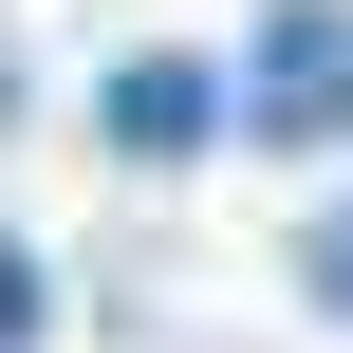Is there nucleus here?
<instances>
[{
  "label": "nucleus",
  "instance_id": "3",
  "mask_svg": "<svg viewBox=\"0 0 353 353\" xmlns=\"http://www.w3.org/2000/svg\"><path fill=\"white\" fill-rule=\"evenodd\" d=\"M37 335H56V261L0 223V353H37Z\"/></svg>",
  "mask_w": 353,
  "mask_h": 353
},
{
  "label": "nucleus",
  "instance_id": "1",
  "mask_svg": "<svg viewBox=\"0 0 353 353\" xmlns=\"http://www.w3.org/2000/svg\"><path fill=\"white\" fill-rule=\"evenodd\" d=\"M242 130H261V149H353V19L335 0H261V37H242Z\"/></svg>",
  "mask_w": 353,
  "mask_h": 353
},
{
  "label": "nucleus",
  "instance_id": "2",
  "mask_svg": "<svg viewBox=\"0 0 353 353\" xmlns=\"http://www.w3.org/2000/svg\"><path fill=\"white\" fill-rule=\"evenodd\" d=\"M223 112H242V93H223L205 56H112V74H93V130H112V168H186Z\"/></svg>",
  "mask_w": 353,
  "mask_h": 353
},
{
  "label": "nucleus",
  "instance_id": "4",
  "mask_svg": "<svg viewBox=\"0 0 353 353\" xmlns=\"http://www.w3.org/2000/svg\"><path fill=\"white\" fill-rule=\"evenodd\" d=\"M298 298H316V316H353V186L298 223Z\"/></svg>",
  "mask_w": 353,
  "mask_h": 353
}]
</instances>
